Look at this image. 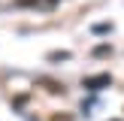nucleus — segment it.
Instances as JSON below:
<instances>
[{"label":"nucleus","mask_w":124,"mask_h":121,"mask_svg":"<svg viewBox=\"0 0 124 121\" xmlns=\"http://www.w3.org/2000/svg\"><path fill=\"white\" fill-rule=\"evenodd\" d=\"M67 58H70L67 52H54V54H52V60H67Z\"/></svg>","instance_id":"obj_3"},{"label":"nucleus","mask_w":124,"mask_h":121,"mask_svg":"<svg viewBox=\"0 0 124 121\" xmlns=\"http://www.w3.org/2000/svg\"><path fill=\"white\" fill-rule=\"evenodd\" d=\"M48 3H54V0H48Z\"/></svg>","instance_id":"obj_4"},{"label":"nucleus","mask_w":124,"mask_h":121,"mask_svg":"<svg viewBox=\"0 0 124 121\" xmlns=\"http://www.w3.org/2000/svg\"><path fill=\"white\" fill-rule=\"evenodd\" d=\"M15 6H36V0H12Z\"/></svg>","instance_id":"obj_2"},{"label":"nucleus","mask_w":124,"mask_h":121,"mask_svg":"<svg viewBox=\"0 0 124 121\" xmlns=\"http://www.w3.org/2000/svg\"><path fill=\"white\" fill-rule=\"evenodd\" d=\"M109 82H112V76H109V73H100V76H88L82 85L88 91H100V88H109Z\"/></svg>","instance_id":"obj_1"}]
</instances>
